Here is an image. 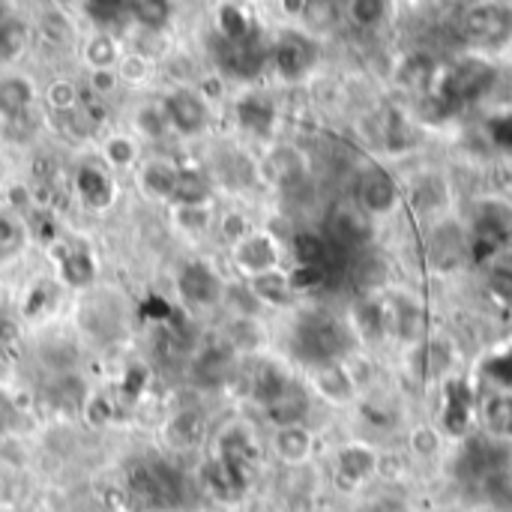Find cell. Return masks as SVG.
<instances>
[{
  "label": "cell",
  "instance_id": "6da1fadb",
  "mask_svg": "<svg viewBox=\"0 0 512 512\" xmlns=\"http://www.w3.org/2000/svg\"><path fill=\"white\" fill-rule=\"evenodd\" d=\"M351 345V333L342 321L330 315H312L297 327V354H303L306 363L327 366L336 363Z\"/></svg>",
  "mask_w": 512,
  "mask_h": 512
},
{
  "label": "cell",
  "instance_id": "7a4b0ae2",
  "mask_svg": "<svg viewBox=\"0 0 512 512\" xmlns=\"http://www.w3.org/2000/svg\"><path fill=\"white\" fill-rule=\"evenodd\" d=\"M492 84H495V69L480 57H465L456 66H450L438 81V99L444 108H462L468 102H477L483 93H489Z\"/></svg>",
  "mask_w": 512,
  "mask_h": 512
},
{
  "label": "cell",
  "instance_id": "3957f363",
  "mask_svg": "<svg viewBox=\"0 0 512 512\" xmlns=\"http://www.w3.org/2000/svg\"><path fill=\"white\" fill-rule=\"evenodd\" d=\"M162 111L168 117V126L174 135L198 138L210 126V105L201 99L195 87H174L162 99Z\"/></svg>",
  "mask_w": 512,
  "mask_h": 512
},
{
  "label": "cell",
  "instance_id": "277c9868",
  "mask_svg": "<svg viewBox=\"0 0 512 512\" xmlns=\"http://www.w3.org/2000/svg\"><path fill=\"white\" fill-rule=\"evenodd\" d=\"M462 30L477 45H501L512 36V9L501 3H480L462 15Z\"/></svg>",
  "mask_w": 512,
  "mask_h": 512
},
{
  "label": "cell",
  "instance_id": "5b68a950",
  "mask_svg": "<svg viewBox=\"0 0 512 512\" xmlns=\"http://www.w3.org/2000/svg\"><path fill=\"white\" fill-rule=\"evenodd\" d=\"M177 294L192 309H210L222 300L225 285H222V276L210 264L189 261L177 276Z\"/></svg>",
  "mask_w": 512,
  "mask_h": 512
},
{
  "label": "cell",
  "instance_id": "8992f818",
  "mask_svg": "<svg viewBox=\"0 0 512 512\" xmlns=\"http://www.w3.org/2000/svg\"><path fill=\"white\" fill-rule=\"evenodd\" d=\"M231 261L237 273H243L246 279L273 273L279 270V243L264 231H252L237 246H231Z\"/></svg>",
  "mask_w": 512,
  "mask_h": 512
},
{
  "label": "cell",
  "instance_id": "52a82bcc",
  "mask_svg": "<svg viewBox=\"0 0 512 512\" xmlns=\"http://www.w3.org/2000/svg\"><path fill=\"white\" fill-rule=\"evenodd\" d=\"M318 60V48L312 39L300 33H285L273 48V69L282 81H303Z\"/></svg>",
  "mask_w": 512,
  "mask_h": 512
},
{
  "label": "cell",
  "instance_id": "ba28073f",
  "mask_svg": "<svg viewBox=\"0 0 512 512\" xmlns=\"http://www.w3.org/2000/svg\"><path fill=\"white\" fill-rule=\"evenodd\" d=\"M36 363L42 372H48L51 378H69L78 372L84 354H81V345L66 336V333H51V336H42L36 342Z\"/></svg>",
  "mask_w": 512,
  "mask_h": 512
},
{
  "label": "cell",
  "instance_id": "9c48e42d",
  "mask_svg": "<svg viewBox=\"0 0 512 512\" xmlns=\"http://www.w3.org/2000/svg\"><path fill=\"white\" fill-rule=\"evenodd\" d=\"M39 87L30 75L24 72H0V123H15L21 120L30 105L36 102Z\"/></svg>",
  "mask_w": 512,
  "mask_h": 512
},
{
  "label": "cell",
  "instance_id": "30bf717a",
  "mask_svg": "<svg viewBox=\"0 0 512 512\" xmlns=\"http://www.w3.org/2000/svg\"><path fill=\"white\" fill-rule=\"evenodd\" d=\"M357 198H360V210H366L369 216H381V213H390L396 207L399 189H396V180L384 168L375 165L360 177Z\"/></svg>",
  "mask_w": 512,
  "mask_h": 512
},
{
  "label": "cell",
  "instance_id": "8fae6325",
  "mask_svg": "<svg viewBox=\"0 0 512 512\" xmlns=\"http://www.w3.org/2000/svg\"><path fill=\"white\" fill-rule=\"evenodd\" d=\"M33 33H36L48 48H57V51H66V48H72V45L78 42L75 21H72V15H66L60 6H45V9L36 15Z\"/></svg>",
  "mask_w": 512,
  "mask_h": 512
},
{
  "label": "cell",
  "instance_id": "7c38bea8",
  "mask_svg": "<svg viewBox=\"0 0 512 512\" xmlns=\"http://www.w3.org/2000/svg\"><path fill=\"white\" fill-rule=\"evenodd\" d=\"M123 57V39L111 30H93L84 42H81V60L87 63L90 72H108L117 69Z\"/></svg>",
  "mask_w": 512,
  "mask_h": 512
},
{
  "label": "cell",
  "instance_id": "4fadbf2b",
  "mask_svg": "<svg viewBox=\"0 0 512 512\" xmlns=\"http://www.w3.org/2000/svg\"><path fill=\"white\" fill-rule=\"evenodd\" d=\"M177 180H180V168L171 159H147L138 171L141 192L150 195L153 201H165V204H171Z\"/></svg>",
  "mask_w": 512,
  "mask_h": 512
},
{
  "label": "cell",
  "instance_id": "5bb4252c",
  "mask_svg": "<svg viewBox=\"0 0 512 512\" xmlns=\"http://www.w3.org/2000/svg\"><path fill=\"white\" fill-rule=\"evenodd\" d=\"M33 42V24L24 15H3L0 18V66H15Z\"/></svg>",
  "mask_w": 512,
  "mask_h": 512
},
{
  "label": "cell",
  "instance_id": "9a60e30c",
  "mask_svg": "<svg viewBox=\"0 0 512 512\" xmlns=\"http://www.w3.org/2000/svg\"><path fill=\"white\" fill-rule=\"evenodd\" d=\"M75 192L78 198L90 207V210H105L114 201V183L105 171H99L96 165H81L75 174Z\"/></svg>",
  "mask_w": 512,
  "mask_h": 512
},
{
  "label": "cell",
  "instance_id": "2e32d148",
  "mask_svg": "<svg viewBox=\"0 0 512 512\" xmlns=\"http://www.w3.org/2000/svg\"><path fill=\"white\" fill-rule=\"evenodd\" d=\"M249 294L258 300V306H276V309H285L294 303V291H291V282H288V273L282 270H273V273H264V276H255L246 282Z\"/></svg>",
  "mask_w": 512,
  "mask_h": 512
},
{
  "label": "cell",
  "instance_id": "e0dca14e",
  "mask_svg": "<svg viewBox=\"0 0 512 512\" xmlns=\"http://www.w3.org/2000/svg\"><path fill=\"white\" fill-rule=\"evenodd\" d=\"M273 120H276V111H273V105H270L264 96L246 93V96L237 102V123H240L243 132L258 135V138H261V135H270Z\"/></svg>",
  "mask_w": 512,
  "mask_h": 512
},
{
  "label": "cell",
  "instance_id": "ac0fdd59",
  "mask_svg": "<svg viewBox=\"0 0 512 512\" xmlns=\"http://www.w3.org/2000/svg\"><path fill=\"white\" fill-rule=\"evenodd\" d=\"M333 234L348 243V246H363L372 240V222H369V213L357 207H339L333 213V222H330Z\"/></svg>",
  "mask_w": 512,
  "mask_h": 512
},
{
  "label": "cell",
  "instance_id": "d6986e66",
  "mask_svg": "<svg viewBox=\"0 0 512 512\" xmlns=\"http://www.w3.org/2000/svg\"><path fill=\"white\" fill-rule=\"evenodd\" d=\"M273 450L285 465H303L312 456V435L306 426H285L273 435Z\"/></svg>",
  "mask_w": 512,
  "mask_h": 512
},
{
  "label": "cell",
  "instance_id": "ffe728a7",
  "mask_svg": "<svg viewBox=\"0 0 512 512\" xmlns=\"http://www.w3.org/2000/svg\"><path fill=\"white\" fill-rule=\"evenodd\" d=\"M384 315H387V327L396 330L402 339L417 342L423 336L426 315H423V309L417 303H411V300H393V306H384Z\"/></svg>",
  "mask_w": 512,
  "mask_h": 512
},
{
  "label": "cell",
  "instance_id": "44dd1931",
  "mask_svg": "<svg viewBox=\"0 0 512 512\" xmlns=\"http://www.w3.org/2000/svg\"><path fill=\"white\" fill-rule=\"evenodd\" d=\"M315 390H318L327 402L345 405V402H351V396H354V381H351V375H348L339 363H327V366H318V369H315Z\"/></svg>",
  "mask_w": 512,
  "mask_h": 512
},
{
  "label": "cell",
  "instance_id": "7402d4cb",
  "mask_svg": "<svg viewBox=\"0 0 512 512\" xmlns=\"http://www.w3.org/2000/svg\"><path fill=\"white\" fill-rule=\"evenodd\" d=\"M132 132L138 135V141H165L171 135V126H168V117L162 111V102H144L135 108L132 114Z\"/></svg>",
  "mask_w": 512,
  "mask_h": 512
},
{
  "label": "cell",
  "instance_id": "603a6c76",
  "mask_svg": "<svg viewBox=\"0 0 512 512\" xmlns=\"http://www.w3.org/2000/svg\"><path fill=\"white\" fill-rule=\"evenodd\" d=\"M429 255L438 267H453L462 261L465 255V237L456 225H441L435 228L432 240H429Z\"/></svg>",
  "mask_w": 512,
  "mask_h": 512
},
{
  "label": "cell",
  "instance_id": "cb8c5ba5",
  "mask_svg": "<svg viewBox=\"0 0 512 512\" xmlns=\"http://www.w3.org/2000/svg\"><path fill=\"white\" fill-rule=\"evenodd\" d=\"M216 222V210L213 204H204V207H180V204H171V225L186 234V237H204Z\"/></svg>",
  "mask_w": 512,
  "mask_h": 512
},
{
  "label": "cell",
  "instance_id": "d4e9b609",
  "mask_svg": "<svg viewBox=\"0 0 512 512\" xmlns=\"http://www.w3.org/2000/svg\"><path fill=\"white\" fill-rule=\"evenodd\" d=\"M267 174H270V180L279 183V186L297 183V180L303 177V156H300V150H294V147H288V144L276 147V150L267 156Z\"/></svg>",
  "mask_w": 512,
  "mask_h": 512
},
{
  "label": "cell",
  "instance_id": "484cf974",
  "mask_svg": "<svg viewBox=\"0 0 512 512\" xmlns=\"http://www.w3.org/2000/svg\"><path fill=\"white\" fill-rule=\"evenodd\" d=\"M171 204H180V207H204V204H213V189H210L207 177L198 174V171L180 168V180H177V189H174Z\"/></svg>",
  "mask_w": 512,
  "mask_h": 512
},
{
  "label": "cell",
  "instance_id": "4316f807",
  "mask_svg": "<svg viewBox=\"0 0 512 512\" xmlns=\"http://www.w3.org/2000/svg\"><path fill=\"white\" fill-rule=\"evenodd\" d=\"M138 156H141V141L132 138V135L117 132V135H108L102 141V159L114 171H129L138 162Z\"/></svg>",
  "mask_w": 512,
  "mask_h": 512
},
{
  "label": "cell",
  "instance_id": "83f0119b",
  "mask_svg": "<svg viewBox=\"0 0 512 512\" xmlns=\"http://www.w3.org/2000/svg\"><path fill=\"white\" fill-rule=\"evenodd\" d=\"M165 438H168V444L177 447V450H189V447L201 444V438H204V420H201V414H195V411H180V414L165 426Z\"/></svg>",
  "mask_w": 512,
  "mask_h": 512
},
{
  "label": "cell",
  "instance_id": "f1b7e54d",
  "mask_svg": "<svg viewBox=\"0 0 512 512\" xmlns=\"http://www.w3.org/2000/svg\"><path fill=\"white\" fill-rule=\"evenodd\" d=\"M60 273L72 288H90L96 282V264L87 249H66L60 255Z\"/></svg>",
  "mask_w": 512,
  "mask_h": 512
},
{
  "label": "cell",
  "instance_id": "f546056e",
  "mask_svg": "<svg viewBox=\"0 0 512 512\" xmlns=\"http://www.w3.org/2000/svg\"><path fill=\"white\" fill-rule=\"evenodd\" d=\"M216 30L225 42H243L252 36V24H249V15L243 6L237 3H222L216 9Z\"/></svg>",
  "mask_w": 512,
  "mask_h": 512
},
{
  "label": "cell",
  "instance_id": "4dcf8cb0",
  "mask_svg": "<svg viewBox=\"0 0 512 512\" xmlns=\"http://www.w3.org/2000/svg\"><path fill=\"white\" fill-rule=\"evenodd\" d=\"M126 9H129V18L135 21V27H144V30H165L171 24V15H174V6L165 0L126 3Z\"/></svg>",
  "mask_w": 512,
  "mask_h": 512
},
{
  "label": "cell",
  "instance_id": "1f68e13d",
  "mask_svg": "<svg viewBox=\"0 0 512 512\" xmlns=\"http://www.w3.org/2000/svg\"><path fill=\"white\" fill-rule=\"evenodd\" d=\"M42 99H45V105H48L54 114L66 117V114H75V111H78L81 93H78V84H75L72 78H54V81L45 84Z\"/></svg>",
  "mask_w": 512,
  "mask_h": 512
},
{
  "label": "cell",
  "instance_id": "d6a6232c",
  "mask_svg": "<svg viewBox=\"0 0 512 512\" xmlns=\"http://www.w3.org/2000/svg\"><path fill=\"white\" fill-rule=\"evenodd\" d=\"M306 408H309L306 396H303V393H297V390L291 387L282 399H276V402H273V405H267L264 411H267V417L273 420V426H276V429H285V426H300V423H303Z\"/></svg>",
  "mask_w": 512,
  "mask_h": 512
},
{
  "label": "cell",
  "instance_id": "836d02e7",
  "mask_svg": "<svg viewBox=\"0 0 512 512\" xmlns=\"http://www.w3.org/2000/svg\"><path fill=\"white\" fill-rule=\"evenodd\" d=\"M288 390H291V381H288L276 366H261L258 375L252 378V396H255L264 408L273 405L276 399H282Z\"/></svg>",
  "mask_w": 512,
  "mask_h": 512
},
{
  "label": "cell",
  "instance_id": "e575fe53",
  "mask_svg": "<svg viewBox=\"0 0 512 512\" xmlns=\"http://www.w3.org/2000/svg\"><path fill=\"white\" fill-rule=\"evenodd\" d=\"M153 75H156L153 60H147V57H141L135 51H123V57L117 63V78H120L123 87H144V84L153 81Z\"/></svg>",
  "mask_w": 512,
  "mask_h": 512
},
{
  "label": "cell",
  "instance_id": "d590c367",
  "mask_svg": "<svg viewBox=\"0 0 512 512\" xmlns=\"http://www.w3.org/2000/svg\"><path fill=\"white\" fill-rule=\"evenodd\" d=\"M402 81H405L411 90H429V87H435V81H438V66H435V60L426 57V54L411 57V60L402 66Z\"/></svg>",
  "mask_w": 512,
  "mask_h": 512
},
{
  "label": "cell",
  "instance_id": "8d00e7d4",
  "mask_svg": "<svg viewBox=\"0 0 512 512\" xmlns=\"http://www.w3.org/2000/svg\"><path fill=\"white\" fill-rule=\"evenodd\" d=\"M354 330L363 333L366 339H378V336L387 330L384 306H378V303H372V300L357 303V309H354Z\"/></svg>",
  "mask_w": 512,
  "mask_h": 512
},
{
  "label": "cell",
  "instance_id": "74e56055",
  "mask_svg": "<svg viewBox=\"0 0 512 512\" xmlns=\"http://www.w3.org/2000/svg\"><path fill=\"white\" fill-rule=\"evenodd\" d=\"M339 471L348 480H366L375 471V456L366 447H348L339 453Z\"/></svg>",
  "mask_w": 512,
  "mask_h": 512
},
{
  "label": "cell",
  "instance_id": "f35d334b",
  "mask_svg": "<svg viewBox=\"0 0 512 512\" xmlns=\"http://www.w3.org/2000/svg\"><path fill=\"white\" fill-rule=\"evenodd\" d=\"M486 426L498 438H512V396H495L486 405Z\"/></svg>",
  "mask_w": 512,
  "mask_h": 512
},
{
  "label": "cell",
  "instance_id": "ab89813d",
  "mask_svg": "<svg viewBox=\"0 0 512 512\" xmlns=\"http://www.w3.org/2000/svg\"><path fill=\"white\" fill-rule=\"evenodd\" d=\"M324 255H327V246H324V240L318 234H309V231L294 234V258H297V264L324 267Z\"/></svg>",
  "mask_w": 512,
  "mask_h": 512
},
{
  "label": "cell",
  "instance_id": "60d3db41",
  "mask_svg": "<svg viewBox=\"0 0 512 512\" xmlns=\"http://www.w3.org/2000/svg\"><path fill=\"white\" fill-rule=\"evenodd\" d=\"M114 411H117L114 399L105 393H87V399L81 405V414H84L87 426H93V429H105L114 420Z\"/></svg>",
  "mask_w": 512,
  "mask_h": 512
},
{
  "label": "cell",
  "instance_id": "b9f144b4",
  "mask_svg": "<svg viewBox=\"0 0 512 512\" xmlns=\"http://www.w3.org/2000/svg\"><path fill=\"white\" fill-rule=\"evenodd\" d=\"M216 225H219V234H222L231 246H237L243 237H249V234H252L249 219H246L240 210H222V213L216 216Z\"/></svg>",
  "mask_w": 512,
  "mask_h": 512
},
{
  "label": "cell",
  "instance_id": "7bdbcfd3",
  "mask_svg": "<svg viewBox=\"0 0 512 512\" xmlns=\"http://www.w3.org/2000/svg\"><path fill=\"white\" fill-rule=\"evenodd\" d=\"M81 9L87 12L90 21H96V30H108V27L123 21L126 3H105V0H99V3H84Z\"/></svg>",
  "mask_w": 512,
  "mask_h": 512
},
{
  "label": "cell",
  "instance_id": "ee69618b",
  "mask_svg": "<svg viewBox=\"0 0 512 512\" xmlns=\"http://www.w3.org/2000/svg\"><path fill=\"white\" fill-rule=\"evenodd\" d=\"M24 246V228L15 216L0 213V258L15 255Z\"/></svg>",
  "mask_w": 512,
  "mask_h": 512
},
{
  "label": "cell",
  "instance_id": "f6af8a7d",
  "mask_svg": "<svg viewBox=\"0 0 512 512\" xmlns=\"http://www.w3.org/2000/svg\"><path fill=\"white\" fill-rule=\"evenodd\" d=\"M324 267H306V264H297L291 273H288V282H291V291L294 294H303V291H315L324 285Z\"/></svg>",
  "mask_w": 512,
  "mask_h": 512
},
{
  "label": "cell",
  "instance_id": "bcb514c9",
  "mask_svg": "<svg viewBox=\"0 0 512 512\" xmlns=\"http://www.w3.org/2000/svg\"><path fill=\"white\" fill-rule=\"evenodd\" d=\"M420 366H423V375H426V378H438V375H444V372H447V366H450V354H447V348H444V345H438V342H429V345L420 351Z\"/></svg>",
  "mask_w": 512,
  "mask_h": 512
},
{
  "label": "cell",
  "instance_id": "7dc6e473",
  "mask_svg": "<svg viewBox=\"0 0 512 512\" xmlns=\"http://www.w3.org/2000/svg\"><path fill=\"white\" fill-rule=\"evenodd\" d=\"M348 12H351V18H354L357 24H375V21L384 18L387 6L378 3V0H372V3H369V0H360V3H351Z\"/></svg>",
  "mask_w": 512,
  "mask_h": 512
},
{
  "label": "cell",
  "instance_id": "c3c4849f",
  "mask_svg": "<svg viewBox=\"0 0 512 512\" xmlns=\"http://www.w3.org/2000/svg\"><path fill=\"white\" fill-rule=\"evenodd\" d=\"M87 87H90V93L93 96H111L117 87H123L120 84V78H117V69H108V72H90V78H87Z\"/></svg>",
  "mask_w": 512,
  "mask_h": 512
},
{
  "label": "cell",
  "instance_id": "681fc988",
  "mask_svg": "<svg viewBox=\"0 0 512 512\" xmlns=\"http://www.w3.org/2000/svg\"><path fill=\"white\" fill-rule=\"evenodd\" d=\"M3 204L12 210H30L33 207V192L27 183H6L3 189Z\"/></svg>",
  "mask_w": 512,
  "mask_h": 512
},
{
  "label": "cell",
  "instance_id": "f907efd6",
  "mask_svg": "<svg viewBox=\"0 0 512 512\" xmlns=\"http://www.w3.org/2000/svg\"><path fill=\"white\" fill-rule=\"evenodd\" d=\"M489 375L498 378V381H504V384H512V351L501 354L498 360L489 363Z\"/></svg>",
  "mask_w": 512,
  "mask_h": 512
},
{
  "label": "cell",
  "instance_id": "816d5d0a",
  "mask_svg": "<svg viewBox=\"0 0 512 512\" xmlns=\"http://www.w3.org/2000/svg\"><path fill=\"white\" fill-rule=\"evenodd\" d=\"M492 135H495L498 144L512 147V114H504V117H495L492 120Z\"/></svg>",
  "mask_w": 512,
  "mask_h": 512
},
{
  "label": "cell",
  "instance_id": "f5cc1de1",
  "mask_svg": "<svg viewBox=\"0 0 512 512\" xmlns=\"http://www.w3.org/2000/svg\"><path fill=\"white\" fill-rule=\"evenodd\" d=\"M12 417H15V408H12V402H9L6 396H0V435L9 429Z\"/></svg>",
  "mask_w": 512,
  "mask_h": 512
},
{
  "label": "cell",
  "instance_id": "db71d44e",
  "mask_svg": "<svg viewBox=\"0 0 512 512\" xmlns=\"http://www.w3.org/2000/svg\"><path fill=\"white\" fill-rule=\"evenodd\" d=\"M87 120H90V123H93V120L102 123V120H105V105H99V102L90 105V108H87Z\"/></svg>",
  "mask_w": 512,
  "mask_h": 512
},
{
  "label": "cell",
  "instance_id": "11a10c76",
  "mask_svg": "<svg viewBox=\"0 0 512 512\" xmlns=\"http://www.w3.org/2000/svg\"><path fill=\"white\" fill-rule=\"evenodd\" d=\"M3 189H6V180L0 177V201H3Z\"/></svg>",
  "mask_w": 512,
  "mask_h": 512
}]
</instances>
